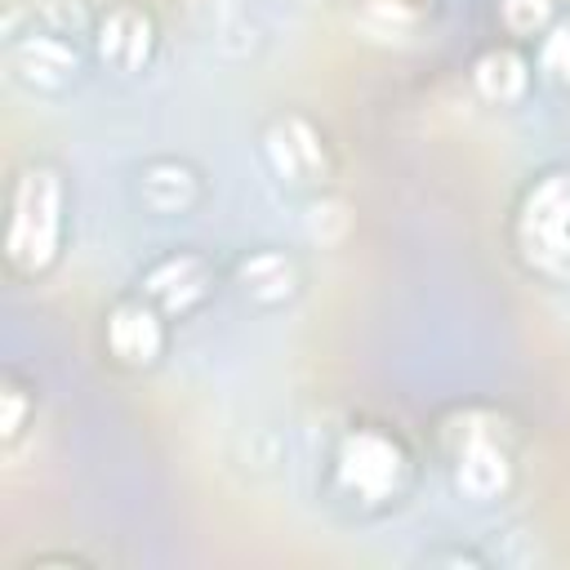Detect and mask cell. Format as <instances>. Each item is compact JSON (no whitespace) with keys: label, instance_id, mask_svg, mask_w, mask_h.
<instances>
[{"label":"cell","instance_id":"cell-8","mask_svg":"<svg viewBox=\"0 0 570 570\" xmlns=\"http://www.w3.org/2000/svg\"><path fill=\"white\" fill-rule=\"evenodd\" d=\"M76 67H80L76 45L62 40L58 31H31V36H22V40L9 45V71L27 89L53 94V89H62L76 76Z\"/></svg>","mask_w":570,"mask_h":570},{"label":"cell","instance_id":"cell-17","mask_svg":"<svg viewBox=\"0 0 570 570\" xmlns=\"http://www.w3.org/2000/svg\"><path fill=\"white\" fill-rule=\"evenodd\" d=\"M0 401H4V419H0V428H4V436H18V432H22V414H27V396H22L18 387H4Z\"/></svg>","mask_w":570,"mask_h":570},{"label":"cell","instance_id":"cell-5","mask_svg":"<svg viewBox=\"0 0 570 570\" xmlns=\"http://www.w3.org/2000/svg\"><path fill=\"white\" fill-rule=\"evenodd\" d=\"M263 156H267L272 174L285 178V183H294V187L316 183L330 169L321 129L307 116H298V111H281V116L267 120V129H263Z\"/></svg>","mask_w":570,"mask_h":570},{"label":"cell","instance_id":"cell-3","mask_svg":"<svg viewBox=\"0 0 570 570\" xmlns=\"http://www.w3.org/2000/svg\"><path fill=\"white\" fill-rule=\"evenodd\" d=\"M338 485L361 499V503H383L387 494H396L401 476H405V450L374 428H361L352 436H343L338 459H334Z\"/></svg>","mask_w":570,"mask_h":570},{"label":"cell","instance_id":"cell-12","mask_svg":"<svg viewBox=\"0 0 570 570\" xmlns=\"http://www.w3.org/2000/svg\"><path fill=\"white\" fill-rule=\"evenodd\" d=\"M240 285L249 298L258 303H285L298 289V272L281 249H254L249 258H240Z\"/></svg>","mask_w":570,"mask_h":570},{"label":"cell","instance_id":"cell-6","mask_svg":"<svg viewBox=\"0 0 570 570\" xmlns=\"http://www.w3.org/2000/svg\"><path fill=\"white\" fill-rule=\"evenodd\" d=\"M214 289V272L200 254H165L156 267L142 272V294L151 298V307H160L165 316H187L196 312Z\"/></svg>","mask_w":570,"mask_h":570},{"label":"cell","instance_id":"cell-9","mask_svg":"<svg viewBox=\"0 0 570 570\" xmlns=\"http://www.w3.org/2000/svg\"><path fill=\"white\" fill-rule=\"evenodd\" d=\"M107 347L125 365H151L165 347L160 307L151 303H116L107 312Z\"/></svg>","mask_w":570,"mask_h":570},{"label":"cell","instance_id":"cell-7","mask_svg":"<svg viewBox=\"0 0 570 570\" xmlns=\"http://www.w3.org/2000/svg\"><path fill=\"white\" fill-rule=\"evenodd\" d=\"M94 45H98L102 62H111L120 71H138V67H147V58L156 49V22H151V13L142 4L120 0L98 18Z\"/></svg>","mask_w":570,"mask_h":570},{"label":"cell","instance_id":"cell-1","mask_svg":"<svg viewBox=\"0 0 570 570\" xmlns=\"http://www.w3.org/2000/svg\"><path fill=\"white\" fill-rule=\"evenodd\" d=\"M62 240V178L53 165H27L13 183L9 200V263L22 272H40L53 263Z\"/></svg>","mask_w":570,"mask_h":570},{"label":"cell","instance_id":"cell-2","mask_svg":"<svg viewBox=\"0 0 570 570\" xmlns=\"http://www.w3.org/2000/svg\"><path fill=\"white\" fill-rule=\"evenodd\" d=\"M517 245L534 272L570 281V169H548L525 187Z\"/></svg>","mask_w":570,"mask_h":570},{"label":"cell","instance_id":"cell-14","mask_svg":"<svg viewBox=\"0 0 570 570\" xmlns=\"http://www.w3.org/2000/svg\"><path fill=\"white\" fill-rule=\"evenodd\" d=\"M499 18L512 36H543L552 27V0H499Z\"/></svg>","mask_w":570,"mask_h":570},{"label":"cell","instance_id":"cell-15","mask_svg":"<svg viewBox=\"0 0 570 570\" xmlns=\"http://www.w3.org/2000/svg\"><path fill=\"white\" fill-rule=\"evenodd\" d=\"M539 71L557 85H570V18H557L539 40Z\"/></svg>","mask_w":570,"mask_h":570},{"label":"cell","instance_id":"cell-13","mask_svg":"<svg viewBox=\"0 0 570 570\" xmlns=\"http://www.w3.org/2000/svg\"><path fill=\"white\" fill-rule=\"evenodd\" d=\"M432 0H356V18L374 36H410Z\"/></svg>","mask_w":570,"mask_h":570},{"label":"cell","instance_id":"cell-10","mask_svg":"<svg viewBox=\"0 0 570 570\" xmlns=\"http://www.w3.org/2000/svg\"><path fill=\"white\" fill-rule=\"evenodd\" d=\"M472 89L481 102L490 107H512L525 98L530 89V62L517 53V49H485L476 62H472Z\"/></svg>","mask_w":570,"mask_h":570},{"label":"cell","instance_id":"cell-11","mask_svg":"<svg viewBox=\"0 0 570 570\" xmlns=\"http://www.w3.org/2000/svg\"><path fill=\"white\" fill-rule=\"evenodd\" d=\"M138 196L156 214H183L200 196V178L187 160H147L138 169Z\"/></svg>","mask_w":570,"mask_h":570},{"label":"cell","instance_id":"cell-16","mask_svg":"<svg viewBox=\"0 0 570 570\" xmlns=\"http://www.w3.org/2000/svg\"><path fill=\"white\" fill-rule=\"evenodd\" d=\"M347 227H352V214H347V205H343V200H334V196H325V200H316V205L307 209V236H312V240H321V245L343 240V236H347Z\"/></svg>","mask_w":570,"mask_h":570},{"label":"cell","instance_id":"cell-4","mask_svg":"<svg viewBox=\"0 0 570 570\" xmlns=\"http://www.w3.org/2000/svg\"><path fill=\"white\" fill-rule=\"evenodd\" d=\"M463 423L468 428L454 432V485L468 499H476V503L499 499L508 490V481H512V459H508V450L499 441L503 419H494V414H468Z\"/></svg>","mask_w":570,"mask_h":570}]
</instances>
